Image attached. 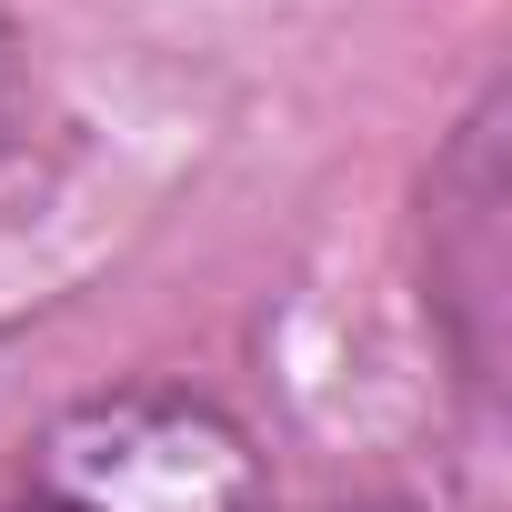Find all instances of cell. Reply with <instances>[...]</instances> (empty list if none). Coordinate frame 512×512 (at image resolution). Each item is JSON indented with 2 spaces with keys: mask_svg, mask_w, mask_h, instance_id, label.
I'll return each instance as SVG.
<instances>
[{
  "mask_svg": "<svg viewBox=\"0 0 512 512\" xmlns=\"http://www.w3.org/2000/svg\"><path fill=\"white\" fill-rule=\"evenodd\" d=\"M362 512H412V502H362Z\"/></svg>",
  "mask_w": 512,
  "mask_h": 512,
  "instance_id": "3957f363",
  "label": "cell"
},
{
  "mask_svg": "<svg viewBox=\"0 0 512 512\" xmlns=\"http://www.w3.org/2000/svg\"><path fill=\"white\" fill-rule=\"evenodd\" d=\"M502 191H512L502 181V91H482L422 181V302H432L452 382L472 402H492V382H502V282H512Z\"/></svg>",
  "mask_w": 512,
  "mask_h": 512,
  "instance_id": "7a4b0ae2",
  "label": "cell"
},
{
  "mask_svg": "<svg viewBox=\"0 0 512 512\" xmlns=\"http://www.w3.org/2000/svg\"><path fill=\"white\" fill-rule=\"evenodd\" d=\"M11 512H272V502L251 442L211 402L121 392V402H81L41 442Z\"/></svg>",
  "mask_w": 512,
  "mask_h": 512,
  "instance_id": "6da1fadb",
  "label": "cell"
}]
</instances>
